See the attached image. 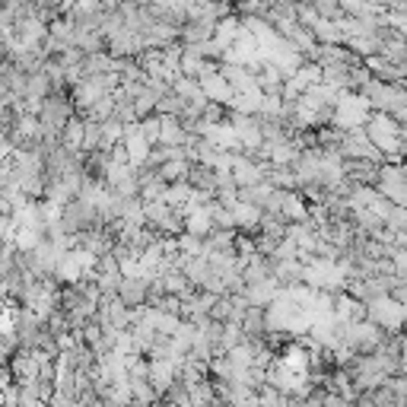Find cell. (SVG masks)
<instances>
[{"label":"cell","instance_id":"obj_2","mask_svg":"<svg viewBox=\"0 0 407 407\" xmlns=\"http://www.w3.org/2000/svg\"><path fill=\"white\" fill-rule=\"evenodd\" d=\"M373 141L379 143L382 150H394V143H398V127H394L392 121L375 118L373 121Z\"/></svg>","mask_w":407,"mask_h":407},{"label":"cell","instance_id":"obj_1","mask_svg":"<svg viewBox=\"0 0 407 407\" xmlns=\"http://www.w3.org/2000/svg\"><path fill=\"white\" fill-rule=\"evenodd\" d=\"M373 318L379 321V325L385 328H398L401 321L407 318V309L401 306V302H392V299H379L373 306Z\"/></svg>","mask_w":407,"mask_h":407}]
</instances>
